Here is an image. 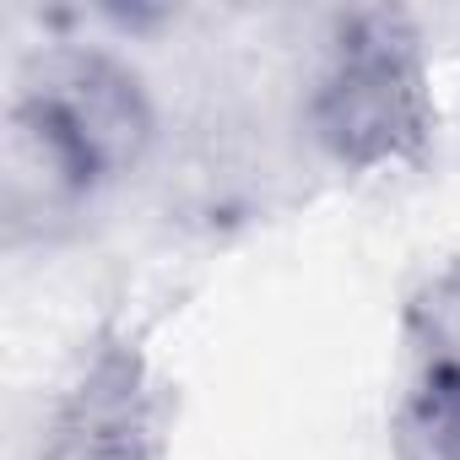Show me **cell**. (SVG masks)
Returning <instances> with one entry per match:
<instances>
[{"label":"cell","instance_id":"obj_1","mask_svg":"<svg viewBox=\"0 0 460 460\" xmlns=\"http://www.w3.org/2000/svg\"><path fill=\"white\" fill-rule=\"evenodd\" d=\"M157 141L141 76L93 44H55L17 76L6 109V217L55 227L136 173Z\"/></svg>","mask_w":460,"mask_h":460},{"label":"cell","instance_id":"obj_2","mask_svg":"<svg viewBox=\"0 0 460 460\" xmlns=\"http://www.w3.org/2000/svg\"><path fill=\"white\" fill-rule=\"evenodd\" d=\"M304 125L320 152L352 173L417 163L433 141V87L417 22L395 6L331 17L309 76Z\"/></svg>","mask_w":460,"mask_h":460},{"label":"cell","instance_id":"obj_3","mask_svg":"<svg viewBox=\"0 0 460 460\" xmlns=\"http://www.w3.org/2000/svg\"><path fill=\"white\" fill-rule=\"evenodd\" d=\"M163 395L136 341H98L60 395L49 422V460H157Z\"/></svg>","mask_w":460,"mask_h":460},{"label":"cell","instance_id":"obj_4","mask_svg":"<svg viewBox=\"0 0 460 460\" xmlns=\"http://www.w3.org/2000/svg\"><path fill=\"white\" fill-rule=\"evenodd\" d=\"M395 460H460V368L411 358V379L390 417Z\"/></svg>","mask_w":460,"mask_h":460},{"label":"cell","instance_id":"obj_5","mask_svg":"<svg viewBox=\"0 0 460 460\" xmlns=\"http://www.w3.org/2000/svg\"><path fill=\"white\" fill-rule=\"evenodd\" d=\"M406 331H411V352L417 358H438V363L460 368V261L444 266L417 293V304L406 314Z\"/></svg>","mask_w":460,"mask_h":460}]
</instances>
